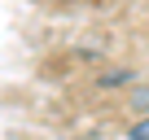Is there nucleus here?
<instances>
[{
	"label": "nucleus",
	"instance_id": "2",
	"mask_svg": "<svg viewBox=\"0 0 149 140\" xmlns=\"http://www.w3.org/2000/svg\"><path fill=\"white\" fill-rule=\"evenodd\" d=\"M127 140H149V114H145V118L132 127V136H127Z\"/></svg>",
	"mask_w": 149,
	"mask_h": 140
},
{
	"label": "nucleus",
	"instance_id": "1",
	"mask_svg": "<svg viewBox=\"0 0 149 140\" xmlns=\"http://www.w3.org/2000/svg\"><path fill=\"white\" fill-rule=\"evenodd\" d=\"M127 105H132V110H140V114H149V88H136V92L127 96Z\"/></svg>",
	"mask_w": 149,
	"mask_h": 140
}]
</instances>
